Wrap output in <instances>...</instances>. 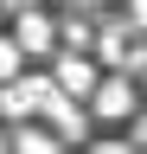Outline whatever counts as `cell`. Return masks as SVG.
I'll return each mask as SVG.
<instances>
[{
  "label": "cell",
  "mask_w": 147,
  "mask_h": 154,
  "mask_svg": "<svg viewBox=\"0 0 147 154\" xmlns=\"http://www.w3.org/2000/svg\"><path fill=\"white\" fill-rule=\"evenodd\" d=\"M83 109L96 116V122H134V109H141V90H134V77H128V71H102L96 84H90Z\"/></svg>",
  "instance_id": "6da1fadb"
},
{
  "label": "cell",
  "mask_w": 147,
  "mask_h": 154,
  "mask_svg": "<svg viewBox=\"0 0 147 154\" xmlns=\"http://www.w3.org/2000/svg\"><path fill=\"white\" fill-rule=\"evenodd\" d=\"M58 90L51 77H13V84H0V116H13V122H26V116L45 109V96Z\"/></svg>",
  "instance_id": "7a4b0ae2"
},
{
  "label": "cell",
  "mask_w": 147,
  "mask_h": 154,
  "mask_svg": "<svg viewBox=\"0 0 147 154\" xmlns=\"http://www.w3.org/2000/svg\"><path fill=\"white\" fill-rule=\"evenodd\" d=\"M13 38H19V51H26V58H58V19L39 13V7H26V13H19Z\"/></svg>",
  "instance_id": "3957f363"
},
{
  "label": "cell",
  "mask_w": 147,
  "mask_h": 154,
  "mask_svg": "<svg viewBox=\"0 0 147 154\" xmlns=\"http://www.w3.org/2000/svg\"><path fill=\"white\" fill-rule=\"evenodd\" d=\"M102 77V64L90 51H70V58H58V71H51V84H58L64 96H90V84Z\"/></svg>",
  "instance_id": "277c9868"
},
{
  "label": "cell",
  "mask_w": 147,
  "mask_h": 154,
  "mask_svg": "<svg viewBox=\"0 0 147 154\" xmlns=\"http://www.w3.org/2000/svg\"><path fill=\"white\" fill-rule=\"evenodd\" d=\"M13 154H64V141L51 128H19L13 135Z\"/></svg>",
  "instance_id": "5b68a950"
},
{
  "label": "cell",
  "mask_w": 147,
  "mask_h": 154,
  "mask_svg": "<svg viewBox=\"0 0 147 154\" xmlns=\"http://www.w3.org/2000/svg\"><path fill=\"white\" fill-rule=\"evenodd\" d=\"M19 71H26V51H19V38H13V32H0V84H13Z\"/></svg>",
  "instance_id": "8992f818"
},
{
  "label": "cell",
  "mask_w": 147,
  "mask_h": 154,
  "mask_svg": "<svg viewBox=\"0 0 147 154\" xmlns=\"http://www.w3.org/2000/svg\"><path fill=\"white\" fill-rule=\"evenodd\" d=\"M90 154H134L128 141H90Z\"/></svg>",
  "instance_id": "52a82bcc"
},
{
  "label": "cell",
  "mask_w": 147,
  "mask_h": 154,
  "mask_svg": "<svg viewBox=\"0 0 147 154\" xmlns=\"http://www.w3.org/2000/svg\"><path fill=\"white\" fill-rule=\"evenodd\" d=\"M128 19H134V26L147 32V0H134V7H128Z\"/></svg>",
  "instance_id": "ba28073f"
},
{
  "label": "cell",
  "mask_w": 147,
  "mask_h": 154,
  "mask_svg": "<svg viewBox=\"0 0 147 154\" xmlns=\"http://www.w3.org/2000/svg\"><path fill=\"white\" fill-rule=\"evenodd\" d=\"M32 7V0H0V13H26Z\"/></svg>",
  "instance_id": "9c48e42d"
},
{
  "label": "cell",
  "mask_w": 147,
  "mask_h": 154,
  "mask_svg": "<svg viewBox=\"0 0 147 154\" xmlns=\"http://www.w3.org/2000/svg\"><path fill=\"white\" fill-rule=\"evenodd\" d=\"M64 7H90V0H64Z\"/></svg>",
  "instance_id": "30bf717a"
}]
</instances>
